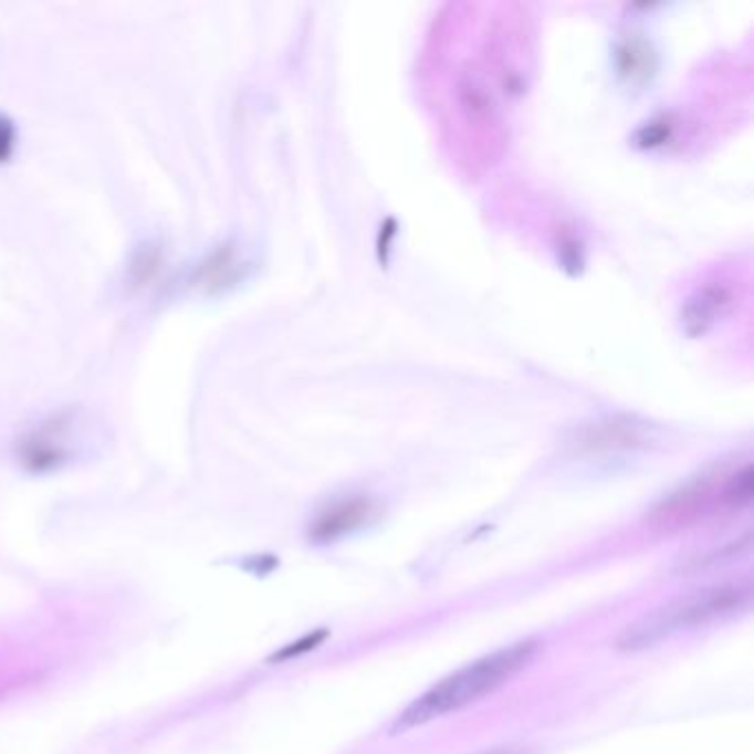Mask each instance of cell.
<instances>
[{
  "instance_id": "3",
  "label": "cell",
  "mask_w": 754,
  "mask_h": 754,
  "mask_svg": "<svg viewBox=\"0 0 754 754\" xmlns=\"http://www.w3.org/2000/svg\"><path fill=\"white\" fill-rule=\"evenodd\" d=\"M752 498V467L743 464L730 473H710L692 480L654 509V520L666 526L690 524L703 515L745 506Z\"/></svg>"
},
{
  "instance_id": "8",
  "label": "cell",
  "mask_w": 754,
  "mask_h": 754,
  "mask_svg": "<svg viewBox=\"0 0 754 754\" xmlns=\"http://www.w3.org/2000/svg\"><path fill=\"white\" fill-rule=\"evenodd\" d=\"M615 66L626 84L641 86L654 71V55L641 38H628L615 49Z\"/></svg>"
},
{
  "instance_id": "12",
  "label": "cell",
  "mask_w": 754,
  "mask_h": 754,
  "mask_svg": "<svg viewBox=\"0 0 754 754\" xmlns=\"http://www.w3.org/2000/svg\"><path fill=\"white\" fill-rule=\"evenodd\" d=\"M484 754H509V752H504V750H493V752H484Z\"/></svg>"
},
{
  "instance_id": "11",
  "label": "cell",
  "mask_w": 754,
  "mask_h": 754,
  "mask_svg": "<svg viewBox=\"0 0 754 754\" xmlns=\"http://www.w3.org/2000/svg\"><path fill=\"white\" fill-rule=\"evenodd\" d=\"M323 637H325V630L310 632V635H305V637L296 639L294 643H287V646H283V648H281L279 652H274L270 659H272V661L292 659V657H296V654H301V652H307V650H312L316 643H321V641H323Z\"/></svg>"
},
{
  "instance_id": "10",
  "label": "cell",
  "mask_w": 754,
  "mask_h": 754,
  "mask_svg": "<svg viewBox=\"0 0 754 754\" xmlns=\"http://www.w3.org/2000/svg\"><path fill=\"white\" fill-rule=\"evenodd\" d=\"M18 142H20V135H18L15 122L7 113L0 111V166L13 159L18 150Z\"/></svg>"
},
{
  "instance_id": "9",
  "label": "cell",
  "mask_w": 754,
  "mask_h": 754,
  "mask_svg": "<svg viewBox=\"0 0 754 754\" xmlns=\"http://www.w3.org/2000/svg\"><path fill=\"white\" fill-rule=\"evenodd\" d=\"M643 440V427L628 418L597 422L584 431L582 444L588 449H628Z\"/></svg>"
},
{
  "instance_id": "1",
  "label": "cell",
  "mask_w": 754,
  "mask_h": 754,
  "mask_svg": "<svg viewBox=\"0 0 754 754\" xmlns=\"http://www.w3.org/2000/svg\"><path fill=\"white\" fill-rule=\"evenodd\" d=\"M537 648L540 643L535 639H522L458 668L455 672L436 681L418 699H413L398 714L394 732L425 725L493 692L511 677H515L535 657Z\"/></svg>"
},
{
  "instance_id": "7",
  "label": "cell",
  "mask_w": 754,
  "mask_h": 754,
  "mask_svg": "<svg viewBox=\"0 0 754 754\" xmlns=\"http://www.w3.org/2000/svg\"><path fill=\"white\" fill-rule=\"evenodd\" d=\"M734 303V292L727 281H705L683 305L681 323L690 336L705 334Z\"/></svg>"
},
{
  "instance_id": "2",
  "label": "cell",
  "mask_w": 754,
  "mask_h": 754,
  "mask_svg": "<svg viewBox=\"0 0 754 754\" xmlns=\"http://www.w3.org/2000/svg\"><path fill=\"white\" fill-rule=\"evenodd\" d=\"M747 601H750V588L741 584H721V586L690 593L641 617L632 626H628L617 637V648L619 650L650 648L681 630H690V628L730 617L743 610Z\"/></svg>"
},
{
  "instance_id": "6",
  "label": "cell",
  "mask_w": 754,
  "mask_h": 754,
  "mask_svg": "<svg viewBox=\"0 0 754 754\" xmlns=\"http://www.w3.org/2000/svg\"><path fill=\"white\" fill-rule=\"evenodd\" d=\"M376 511V504L365 495H352L336 500L318 511V515L310 524L312 542H332L363 526Z\"/></svg>"
},
{
  "instance_id": "5",
  "label": "cell",
  "mask_w": 754,
  "mask_h": 754,
  "mask_svg": "<svg viewBox=\"0 0 754 754\" xmlns=\"http://www.w3.org/2000/svg\"><path fill=\"white\" fill-rule=\"evenodd\" d=\"M248 261L234 241L210 248L190 270L188 285L199 294H223L243 281Z\"/></svg>"
},
{
  "instance_id": "4",
  "label": "cell",
  "mask_w": 754,
  "mask_h": 754,
  "mask_svg": "<svg viewBox=\"0 0 754 754\" xmlns=\"http://www.w3.org/2000/svg\"><path fill=\"white\" fill-rule=\"evenodd\" d=\"M82 411L62 407L31 425L15 442V458L29 473H51L69 464L77 451Z\"/></svg>"
}]
</instances>
